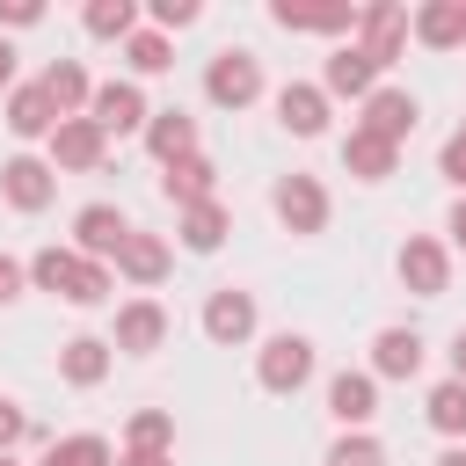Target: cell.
Segmentation results:
<instances>
[{"label":"cell","instance_id":"obj_26","mask_svg":"<svg viewBox=\"0 0 466 466\" xmlns=\"http://www.w3.org/2000/svg\"><path fill=\"white\" fill-rule=\"evenodd\" d=\"M226 233H233V211H226L218 197L182 211V248H189V255H218V248H226Z\"/></svg>","mask_w":466,"mask_h":466},{"label":"cell","instance_id":"obj_9","mask_svg":"<svg viewBox=\"0 0 466 466\" xmlns=\"http://www.w3.org/2000/svg\"><path fill=\"white\" fill-rule=\"evenodd\" d=\"M102 153H109V131L95 116H66L51 131V167L58 175H87V167H102Z\"/></svg>","mask_w":466,"mask_h":466},{"label":"cell","instance_id":"obj_43","mask_svg":"<svg viewBox=\"0 0 466 466\" xmlns=\"http://www.w3.org/2000/svg\"><path fill=\"white\" fill-rule=\"evenodd\" d=\"M0 87H15V44L0 36Z\"/></svg>","mask_w":466,"mask_h":466},{"label":"cell","instance_id":"obj_39","mask_svg":"<svg viewBox=\"0 0 466 466\" xmlns=\"http://www.w3.org/2000/svg\"><path fill=\"white\" fill-rule=\"evenodd\" d=\"M29 437V408H15V400H0V451H15Z\"/></svg>","mask_w":466,"mask_h":466},{"label":"cell","instance_id":"obj_8","mask_svg":"<svg viewBox=\"0 0 466 466\" xmlns=\"http://www.w3.org/2000/svg\"><path fill=\"white\" fill-rule=\"evenodd\" d=\"M124 240H131V218H124L116 204H80V211H73V255H87V262H116Z\"/></svg>","mask_w":466,"mask_h":466},{"label":"cell","instance_id":"obj_45","mask_svg":"<svg viewBox=\"0 0 466 466\" xmlns=\"http://www.w3.org/2000/svg\"><path fill=\"white\" fill-rule=\"evenodd\" d=\"M0 466H22V459H15V451H0Z\"/></svg>","mask_w":466,"mask_h":466},{"label":"cell","instance_id":"obj_27","mask_svg":"<svg viewBox=\"0 0 466 466\" xmlns=\"http://www.w3.org/2000/svg\"><path fill=\"white\" fill-rule=\"evenodd\" d=\"M73 277H80V255H73V248H36V255H29V291L73 299Z\"/></svg>","mask_w":466,"mask_h":466},{"label":"cell","instance_id":"obj_10","mask_svg":"<svg viewBox=\"0 0 466 466\" xmlns=\"http://www.w3.org/2000/svg\"><path fill=\"white\" fill-rule=\"evenodd\" d=\"M204 335H211L218 350H240V342L255 335V291H240V284H218V291L204 299Z\"/></svg>","mask_w":466,"mask_h":466},{"label":"cell","instance_id":"obj_2","mask_svg":"<svg viewBox=\"0 0 466 466\" xmlns=\"http://www.w3.org/2000/svg\"><path fill=\"white\" fill-rule=\"evenodd\" d=\"M306 379H313V342H306V335L284 328V335H269V342L255 350V386H262V393L284 400V393H299Z\"/></svg>","mask_w":466,"mask_h":466},{"label":"cell","instance_id":"obj_22","mask_svg":"<svg viewBox=\"0 0 466 466\" xmlns=\"http://www.w3.org/2000/svg\"><path fill=\"white\" fill-rule=\"evenodd\" d=\"M146 153H153L160 167L189 160V153H197V116H189V109H153V116H146Z\"/></svg>","mask_w":466,"mask_h":466},{"label":"cell","instance_id":"obj_16","mask_svg":"<svg viewBox=\"0 0 466 466\" xmlns=\"http://www.w3.org/2000/svg\"><path fill=\"white\" fill-rule=\"evenodd\" d=\"M371 87H379V66H371L357 44H335V51H328V66H320V95H328V102H335V95L364 102Z\"/></svg>","mask_w":466,"mask_h":466},{"label":"cell","instance_id":"obj_32","mask_svg":"<svg viewBox=\"0 0 466 466\" xmlns=\"http://www.w3.org/2000/svg\"><path fill=\"white\" fill-rule=\"evenodd\" d=\"M124 451H175V415L167 408H138L124 422Z\"/></svg>","mask_w":466,"mask_h":466},{"label":"cell","instance_id":"obj_1","mask_svg":"<svg viewBox=\"0 0 466 466\" xmlns=\"http://www.w3.org/2000/svg\"><path fill=\"white\" fill-rule=\"evenodd\" d=\"M269 211H277V226L284 233H299V240H313V233H328V189H320V175H277V189H269Z\"/></svg>","mask_w":466,"mask_h":466},{"label":"cell","instance_id":"obj_38","mask_svg":"<svg viewBox=\"0 0 466 466\" xmlns=\"http://www.w3.org/2000/svg\"><path fill=\"white\" fill-rule=\"evenodd\" d=\"M44 22V0H0V29H36Z\"/></svg>","mask_w":466,"mask_h":466},{"label":"cell","instance_id":"obj_31","mask_svg":"<svg viewBox=\"0 0 466 466\" xmlns=\"http://www.w3.org/2000/svg\"><path fill=\"white\" fill-rule=\"evenodd\" d=\"M124 66H131L138 80H153V73L175 66V44H167L160 29H131V36H124Z\"/></svg>","mask_w":466,"mask_h":466},{"label":"cell","instance_id":"obj_37","mask_svg":"<svg viewBox=\"0 0 466 466\" xmlns=\"http://www.w3.org/2000/svg\"><path fill=\"white\" fill-rule=\"evenodd\" d=\"M22 291H29V262H15V255L0 248V306H15Z\"/></svg>","mask_w":466,"mask_h":466},{"label":"cell","instance_id":"obj_20","mask_svg":"<svg viewBox=\"0 0 466 466\" xmlns=\"http://www.w3.org/2000/svg\"><path fill=\"white\" fill-rule=\"evenodd\" d=\"M328 415H335L342 430H364V422L379 415V379H371V371H335V379H328Z\"/></svg>","mask_w":466,"mask_h":466},{"label":"cell","instance_id":"obj_6","mask_svg":"<svg viewBox=\"0 0 466 466\" xmlns=\"http://www.w3.org/2000/svg\"><path fill=\"white\" fill-rule=\"evenodd\" d=\"M415 124H422V102H415L408 87H371V95H364L357 131H371V138H386V146H408Z\"/></svg>","mask_w":466,"mask_h":466},{"label":"cell","instance_id":"obj_34","mask_svg":"<svg viewBox=\"0 0 466 466\" xmlns=\"http://www.w3.org/2000/svg\"><path fill=\"white\" fill-rule=\"evenodd\" d=\"M109 291H116V269H109V262H87V255H80V277H73V299H66V306H102Z\"/></svg>","mask_w":466,"mask_h":466},{"label":"cell","instance_id":"obj_30","mask_svg":"<svg viewBox=\"0 0 466 466\" xmlns=\"http://www.w3.org/2000/svg\"><path fill=\"white\" fill-rule=\"evenodd\" d=\"M87 36H102V44H124L131 29H138V0H87Z\"/></svg>","mask_w":466,"mask_h":466},{"label":"cell","instance_id":"obj_5","mask_svg":"<svg viewBox=\"0 0 466 466\" xmlns=\"http://www.w3.org/2000/svg\"><path fill=\"white\" fill-rule=\"evenodd\" d=\"M400 44H408V7H400V0H371V7H357V51H364L379 73L400 58Z\"/></svg>","mask_w":466,"mask_h":466},{"label":"cell","instance_id":"obj_46","mask_svg":"<svg viewBox=\"0 0 466 466\" xmlns=\"http://www.w3.org/2000/svg\"><path fill=\"white\" fill-rule=\"evenodd\" d=\"M459 51H466V36H459Z\"/></svg>","mask_w":466,"mask_h":466},{"label":"cell","instance_id":"obj_3","mask_svg":"<svg viewBox=\"0 0 466 466\" xmlns=\"http://www.w3.org/2000/svg\"><path fill=\"white\" fill-rule=\"evenodd\" d=\"M204 95L218 102V109H248V102H262V58L255 51H211V66H204Z\"/></svg>","mask_w":466,"mask_h":466},{"label":"cell","instance_id":"obj_42","mask_svg":"<svg viewBox=\"0 0 466 466\" xmlns=\"http://www.w3.org/2000/svg\"><path fill=\"white\" fill-rule=\"evenodd\" d=\"M444 357H451V379H459V386H466V328H459V335H451V350H444Z\"/></svg>","mask_w":466,"mask_h":466},{"label":"cell","instance_id":"obj_11","mask_svg":"<svg viewBox=\"0 0 466 466\" xmlns=\"http://www.w3.org/2000/svg\"><path fill=\"white\" fill-rule=\"evenodd\" d=\"M167 342V306L160 299H124L116 306V335H109V350H124V357H153Z\"/></svg>","mask_w":466,"mask_h":466},{"label":"cell","instance_id":"obj_29","mask_svg":"<svg viewBox=\"0 0 466 466\" xmlns=\"http://www.w3.org/2000/svg\"><path fill=\"white\" fill-rule=\"evenodd\" d=\"M422 415H430V430H437V437H451V444H459V437H466V386H459V379H437V386H430V400H422Z\"/></svg>","mask_w":466,"mask_h":466},{"label":"cell","instance_id":"obj_44","mask_svg":"<svg viewBox=\"0 0 466 466\" xmlns=\"http://www.w3.org/2000/svg\"><path fill=\"white\" fill-rule=\"evenodd\" d=\"M437 466H466V444H444V451H437Z\"/></svg>","mask_w":466,"mask_h":466},{"label":"cell","instance_id":"obj_41","mask_svg":"<svg viewBox=\"0 0 466 466\" xmlns=\"http://www.w3.org/2000/svg\"><path fill=\"white\" fill-rule=\"evenodd\" d=\"M444 233H451V248H459V255H466V197H459V204H451V218H444Z\"/></svg>","mask_w":466,"mask_h":466},{"label":"cell","instance_id":"obj_23","mask_svg":"<svg viewBox=\"0 0 466 466\" xmlns=\"http://www.w3.org/2000/svg\"><path fill=\"white\" fill-rule=\"evenodd\" d=\"M422 371V335L415 328H379L371 335V379H415Z\"/></svg>","mask_w":466,"mask_h":466},{"label":"cell","instance_id":"obj_40","mask_svg":"<svg viewBox=\"0 0 466 466\" xmlns=\"http://www.w3.org/2000/svg\"><path fill=\"white\" fill-rule=\"evenodd\" d=\"M116 466H175V451H116Z\"/></svg>","mask_w":466,"mask_h":466},{"label":"cell","instance_id":"obj_18","mask_svg":"<svg viewBox=\"0 0 466 466\" xmlns=\"http://www.w3.org/2000/svg\"><path fill=\"white\" fill-rule=\"evenodd\" d=\"M277 124H284L291 138H320V131H328V95H320L313 80H284V87H277Z\"/></svg>","mask_w":466,"mask_h":466},{"label":"cell","instance_id":"obj_15","mask_svg":"<svg viewBox=\"0 0 466 466\" xmlns=\"http://www.w3.org/2000/svg\"><path fill=\"white\" fill-rule=\"evenodd\" d=\"M160 197H167L175 211H189V204H211V197H218V160H211V153H189V160L160 167Z\"/></svg>","mask_w":466,"mask_h":466},{"label":"cell","instance_id":"obj_13","mask_svg":"<svg viewBox=\"0 0 466 466\" xmlns=\"http://www.w3.org/2000/svg\"><path fill=\"white\" fill-rule=\"evenodd\" d=\"M269 22H277V29H291V36H357V7H350V0H328V7L277 0V7H269Z\"/></svg>","mask_w":466,"mask_h":466},{"label":"cell","instance_id":"obj_19","mask_svg":"<svg viewBox=\"0 0 466 466\" xmlns=\"http://www.w3.org/2000/svg\"><path fill=\"white\" fill-rule=\"evenodd\" d=\"M109 364H116V350H109V335H73V342L58 350V379H66L73 393H87V386H102V379H109Z\"/></svg>","mask_w":466,"mask_h":466},{"label":"cell","instance_id":"obj_4","mask_svg":"<svg viewBox=\"0 0 466 466\" xmlns=\"http://www.w3.org/2000/svg\"><path fill=\"white\" fill-rule=\"evenodd\" d=\"M393 269H400V284H408L415 299H444V291H451V248L430 240V233H408L400 255H393Z\"/></svg>","mask_w":466,"mask_h":466},{"label":"cell","instance_id":"obj_12","mask_svg":"<svg viewBox=\"0 0 466 466\" xmlns=\"http://www.w3.org/2000/svg\"><path fill=\"white\" fill-rule=\"evenodd\" d=\"M87 116L109 131V138H124V131H146V95H138V80H102L95 95H87Z\"/></svg>","mask_w":466,"mask_h":466},{"label":"cell","instance_id":"obj_17","mask_svg":"<svg viewBox=\"0 0 466 466\" xmlns=\"http://www.w3.org/2000/svg\"><path fill=\"white\" fill-rule=\"evenodd\" d=\"M36 87H44V102L58 109V124H66V116H87L95 80H87V66H80V58H51V66L36 73Z\"/></svg>","mask_w":466,"mask_h":466},{"label":"cell","instance_id":"obj_35","mask_svg":"<svg viewBox=\"0 0 466 466\" xmlns=\"http://www.w3.org/2000/svg\"><path fill=\"white\" fill-rule=\"evenodd\" d=\"M437 175H444V182H451V189L466 197V124H459V131L444 138V153H437Z\"/></svg>","mask_w":466,"mask_h":466},{"label":"cell","instance_id":"obj_21","mask_svg":"<svg viewBox=\"0 0 466 466\" xmlns=\"http://www.w3.org/2000/svg\"><path fill=\"white\" fill-rule=\"evenodd\" d=\"M408 36L430 44V51H459V36H466V0H422V7L408 15Z\"/></svg>","mask_w":466,"mask_h":466},{"label":"cell","instance_id":"obj_7","mask_svg":"<svg viewBox=\"0 0 466 466\" xmlns=\"http://www.w3.org/2000/svg\"><path fill=\"white\" fill-rule=\"evenodd\" d=\"M0 197L15 204V211H44L51 197H58V167L51 160H36V153H15V160H0Z\"/></svg>","mask_w":466,"mask_h":466},{"label":"cell","instance_id":"obj_24","mask_svg":"<svg viewBox=\"0 0 466 466\" xmlns=\"http://www.w3.org/2000/svg\"><path fill=\"white\" fill-rule=\"evenodd\" d=\"M7 131H15V138H51V131H58V109L44 102L36 80H29V87H7Z\"/></svg>","mask_w":466,"mask_h":466},{"label":"cell","instance_id":"obj_28","mask_svg":"<svg viewBox=\"0 0 466 466\" xmlns=\"http://www.w3.org/2000/svg\"><path fill=\"white\" fill-rule=\"evenodd\" d=\"M44 466H116V444L95 437V430H73V437H51L44 444Z\"/></svg>","mask_w":466,"mask_h":466},{"label":"cell","instance_id":"obj_33","mask_svg":"<svg viewBox=\"0 0 466 466\" xmlns=\"http://www.w3.org/2000/svg\"><path fill=\"white\" fill-rule=\"evenodd\" d=\"M328 466H386V444H379L371 430H342V437L328 444Z\"/></svg>","mask_w":466,"mask_h":466},{"label":"cell","instance_id":"obj_25","mask_svg":"<svg viewBox=\"0 0 466 466\" xmlns=\"http://www.w3.org/2000/svg\"><path fill=\"white\" fill-rule=\"evenodd\" d=\"M393 160H400V146H386V138H371V131L350 124V138H342V167H350L357 182H386Z\"/></svg>","mask_w":466,"mask_h":466},{"label":"cell","instance_id":"obj_14","mask_svg":"<svg viewBox=\"0 0 466 466\" xmlns=\"http://www.w3.org/2000/svg\"><path fill=\"white\" fill-rule=\"evenodd\" d=\"M109 269H116L124 284H138V291H153V284H160V277L175 269V248H167L160 233H138V226H131V240L116 248V262H109Z\"/></svg>","mask_w":466,"mask_h":466},{"label":"cell","instance_id":"obj_36","mask_svg":"<svg viewBox=\"0 0 466 466\" xmlns=\"http://www.w3.org/2000/svg\"><path fill=\"white\" fill-rule=\"evenodd\" d=\"M146 15H153V29H160V36H167V29H189V22H197V15H204V7H197V0H153V7H146Z\"/></svg>","mask_w":466,"mask_h":466}]
</instances>
